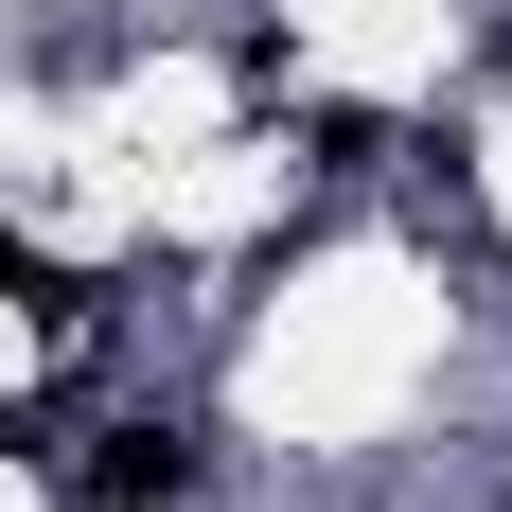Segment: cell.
Instances as JSON below:
<instances>
[{"label":"cell","instance_id":"obj_2","mask_svg":"<svg viewBox=\"0 0 512 512\" xmlns=\"http://www.w3.org/2000/svg\"><path fill=\"white\" fill-rule=\"evenodd\" d=\"M0 301H36V318H89V283L36 248V230H0Z\"/></svg>","mask_w":512,"mask_h":512},{"label":"cell","instance_id":"obj_1","mask_svg":"<svg viewBox=\"0 0 512 512\" xmlns=\"http://www.w3.org/2000/svg\"><path fill=\"white\" fill-rule=\"evenodd\" d=\"M89 477H106L124 512H159L177 477H195V442H177V424H106V442H89Z\"/></svg>","mask_w":512,"mask_h":512}]
</instances>
